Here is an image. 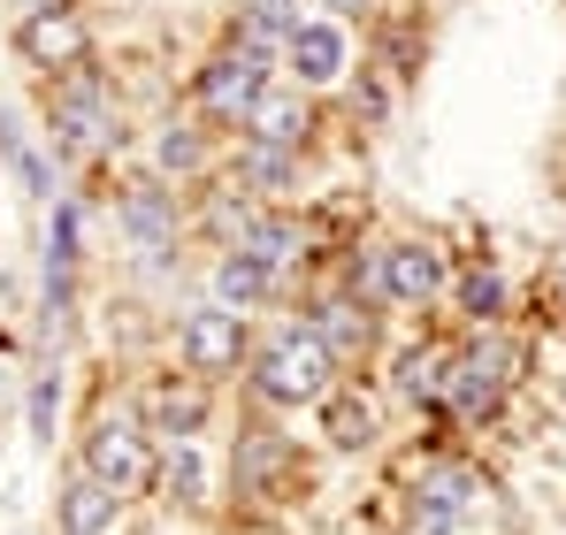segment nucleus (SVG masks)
Returning <instances> with one entry per match:
<instances>
[{
	"label": "nucleus",
	"mask_w": 566,
	"mask_h": 535,
	"mask_svg": "<svg viewBox=\"0 0 566 535\" xmlns=\"http://www.w3.org/2000/svg\"><path fill=\"white\" fill-rule=\"evenodd\" d=\"M390 528L406 535H513V505H505V482L452 444V429H437L429 444L398 451V490H390Z\"/></svg>",
	"instance_id": "obj_1"
},
{
	"label": "nucleus",
	"mask_w": 566,
	"mask_h": 535,
	"mask_svg": "<svg viewBox=\"0 0 566 535\" xmlns=\"http://www.w3.org/2000/svg\"><path fill=\"white\" fill-rule=\"evenodd\" d=\"M39 130H46V154L62 161V177H85L99 161L123 154L130 138V107H123V85L85 62L70 77H46V99H39Z\"/></svg>",
	"instance_id": "obj_2"
},
{
	"label": "nucleus",
	"mask_w": 566,
	"mask_h": 535,
	"mask_svg": "<svg viewBox=\"0 0 566 535\" xmlns=\"http://www.w3.org/2000/svg\"><path fill=\"white\" fill-rule=\"evenodd\" d=\"M222 482H230V513H245V521L298 505V490H306V444H298V429L245 406L238 429L222 437Z\"/></svg>",
	"instance_id": "obj_3"
},
{
	"label": "nucleus",
	"mask_w": 566,
	"mask_h": 535,
	"mask_svg": "<svg viewBox=\"0 0 566 535\" xmlns=\"http://www.w3.org/2000/svg\"><path fill=\"white\" fill-rule=\"evenodd\" d=\"M536 367V345L521 329H460V359H452V398H444V429L452 437H490L521 382Z\"/></svg>",
	"instance_id": "obj_4"
},
{
	"label": "nucleus",
	"mask_w": 566,
	"mask_h": 535,
	"mask_svg": "<svg viewBox=\"0 0 566 535\" xmlns=\"http://www.w3.org/2000/svg\"><path fill=\"white\" fill-rule=\"evenodd\" d=\"M337 382H345V375H337V359L322 353L291 314H276V322L253 337V359H245V375H238V398H245L253 413L298 421V413H314Z\"/></svg>",
	"instance_id": "obj_5"
},
{
	"label": "nucleus",
	"mask_w": 566,
	"mask_h": 535,
	"mask_svg": "<svg viewBox=\"0 0 566 535\" xmlns=\"http://www.w3.org/2000/svg\"><path fill=\"white\" fill-rule=\"evenodd\" d=\"M85 474L99 482H115L123 497H154V466H161V444H154V429L138 421V406H130V382H99L93 398H85V421H77V451H70Z\"/></svg>",
	"instance_id": "obj_6"
},
{
	"label": "nucleus",
	"mask_w": 566,
	"mask_h": 535,
	"mask_svg": "<svg viewBox=\"0 0 566 535\" xmlns=\"http://www.w3.org/2000/svg\"><path fill=\"white\" fill-rule=\"evenodd\" d=\"M291 322L337 359V375H376L382 353H390V314L368 306V298H353V291L329 283V275H306V283H298Z\"/></svg>",
	"instance_id": "obj_7"
},
{
	"label": "nucleus",
	"mask_w": 566,
	"mask_h": 535,
	"mask_svg": "<svg viewBox=\"0 0 566 535\" xmlns=\"http://www.w3.org/2000/svg\"><path fill=\"white\" fill-rule=\"evenodd\" d=\"M276 77H283V62H269V54H253V46H238V39L214 31V46L185 70V107L207 123V130L238 138L245 115L261 107V92L276 85Z\"/></svg>",
	"instance_id": "obj_8"
},
{
	"label": "nucleus",
	"mask_w": 566,
	"mask_h": 535,
	"mask_svg": "<svg viewBox=\"0 0 566 535\" xmlns=\"http://www.w3.org/2000/svg\"><path fill=\"white\" fill-rule=\"evenodd\" d=\"M161 337H169V359L199 375V382H214V390H230L238 375H245V359H253V322L245 314H230V306H214V298H177L169 306V322H161Z\"/></svg>",
	"instance_id": "obj_9"
},
{
	"label": "nucleus",
	"mask_w": 566,
	"mask_h": 535,
	"mask_svg": "<svg viewBox=\"0 0 566 535\" xmlns=\"http://www.w3.org/2000/svg\"><path fill=\"white\" fill-rule=\"evenodd\" d=\"M452 359H460V329H406L376 367V390L421 429H444V398H452Z\"/></svg>",
	"instance_id": "obj_10"
},
{
	"label": "nucleus",
	"mask_w": 566,
	"mask_h": 535,
	"mask_svg": "<svg viewBox=\"0 0 566 535\" xmlns=\"http://www.w3.org/2000/svg\"><path fill=\"white\" fill-rule=\"evenodd\" d=\"M452 268H460V253H452L437 230H382V314H390V322L444 314Z\"/></svg>",
	"instance_id": "obj_11"
},
{
	"label": "nucleus",
	"mask_w": 566,
	"mask_h": 535,
	"mask_svg": "<svg viewBox=\"0 0 566 535\" xmlns=\"http://www.w3.org/2000/svg\"><path fill=\"white\" fill-rule=\"evenodd\" d=\"M107 214H115V238L130 245L123 261H169V253L191 245V191L146 177V169H130V177L115 183Z\"/></svg>",
	"instance_id": "obj_12"
},
{
	"label": "nucleus",
	"mask_w": 566,
	"mask_h": 535,
	"mask_svg": "<svg viewBox=\"0 0 566 535\" xmlns=\"http://www.w3.org/2000/svg\"><path fill=\"white\" fill-rule=\"evenodd\" d=\"M130 406H138V421L154 429V444H214V421H222V390L199 382V375H185L177 359L130 375Z\"/></svg>",
	"instance_id": "obj_13"
},
{
	"label": "nucleus",
	"mask_w": 566,
	"mask_h": 535,
	"mask_svg": "<svg viewBox=\"0 0 566 535\" xmlns=\"http://www.w3.org/2000/svg\"><path fill=\"white\" fill-rule=\"evenodd\" d=\"M222 161H230V138L207 130L191 107H161L146 123V146H138V169L146 177L177 183V191H207V183L222 177Z\"/></svg>",
	"instance_id": "obj_14"
},
{
	"label": "nucleus",
	"mask_w": 566,
	"mask_h": 535,
	"mask_svg": "<svg viewBox=\"0 0 566 535\" xmlns=\"http://www.w3.org/2000/svg\"><path fill=\"white\" fill-rule=\"evenodd\" d=\"M360 62H368V39L353 23H337V15H306L298 39L283 46V77L298 92H314V99H337L360 77Z\"/></svg>",
	"instance_id": "obj_15"
},
{
	"label": "nucleus",
	"mask_w": 566,
	"mask_h": 535,
	"mask_svg": "<svg viewBox=\"0 0 566 535\" xmlns=\"http://www.w3.org/2000/svg\"><path fill=\"white\" fill-rule=\"evenodd\" d=\"M314 437L337 459H376L390 444V398L376 390V375H345L322 406H314Z\"/></svg>",
	"instance_id": "obj_16"
},
{
	"label": "nucleus",
	"mask_w": 566,
	"mask_h": 535,
	"mask_svg": "<svg viewBox=\"0 0 566 535\" xmlns=\"http://www.w3.org/2000/svg\"><path fill=\"white\" fill-rule=\"evenodd\" d=\"M154 505L177 521H222L230 513V482H222V451L214 444H161L154 466Z\"/></svg>",
	"instance_id": "obj_17"
},
{
	"label": "nucleus",
	"mask_w": 566,
	"mask_h": 535,
	"mask_svg": "<svg viewBox=\"0 0 566 535\" xmlns=\"http://www.w3.org/2000/svg\"><path fill=\"white\" fill-rule=\"evenodd\" d=\"M8 46H15V62H23V70H39V77H70V70L99 62V23L85 15V8H54V15H15Z\"/></svg>",
	"instance_id": "obj_18"
},
{
	"label": "nucleus",
	"mask_w": 566,
	"mask_h": 535,
	"mask_svg": "<svg viewBox=\"0 0 566 535\" xmlns=\"http://www.w3.org/2000/svg\"><path fill=\"white\" fill-rule=\"evenodd\" d=\"M222 177L238 183V191H253L261 207H291V214H306L322 199L314 191V154H283V146H253V138H230Z\"/></svg>",
	"instance_id": "obj_19"
},
{
	"label": "nucleus",
	"mask_w": 566,
	"mask_h": 535,
	"mask_svg": "<svg viewBox=\"0 0 566 535\" xmlns=\"http://www.w3.org/2000/svg\"><path fill=\"white\" fill-rule=\"evenodd\" d=\"M130 521H138V497L85 474L77 459L54 474V535H130Z\"/></svg>",
	"instance_id": "obj_20"
},
{
	"label": "nucleus",
	"mask_w": 566,
	"mask_h": 535,
	"mask_svg": "<svg viewBox=\"0 0 566 535\" xmlns=\"http://www.w3.org/2000/svg\"><path fill=\"white\" fill-rule=\"evenodd\" d=\"M444 314H452V329H513V314H521V291H513L505 261H497V253H460Z\"/></svg>",
	"instance_id": "obj_21"
},
{
	"label": "nucleus",
	"mask_w": 566,
	"mask_h": 535,
	"mask_svg": "<svg viewBox=\"0 0 566 535\" xmlns=\"http://www.w3.org/2000/svg\"><path fill=\"white\" fill-rule=\"evenodd\" d=\"M199 298H214V306L261 322L269 306H291V283H283L276 268H261L245 245H230V253H207V261H199Z\"/></svg>",
	"instance_id": "obj_22"
},
{
	"label": "nucleus",
	"mask_w": 566,
	"mask_h": 535,
	"mask_svg": "<svg viewBox=\"0 0 566 535\" xmlns=\"http://www.w3.org/2000/svg\"><path fill=\"white\" fill-rule=\"evenodd\" d=\"M322 130H329V99H314V92H298L291 77H276V85L261 92V107L245 115L238 138H253V146H283V154H314Z\"/></svg>",
	"instance_id": "obj_23"
},
{
	"label": "nucleus",
	"mask_w": 566,
	"mask_h": 535,
	"mask_svg": "<svg viewBox=\"0 0 566 535\" xmlns=\"http://www.w3.org/2000/svg\"><path fill=\"white\" fill-rule=\"evenodd\" d=\"M269 207L253 199V191H238L230 177H214L207 191H191V245H207V253H230V245H245L253 238V222H261Z\"/></svg>",
	"instance_id": "obj_24"
},
{
	"label": "nucleus",
	"mask_w": 566,
	"mask_h": 535,
	"mask_svg": "<svg viewBox=\"0 0 566 535\" xmlns=\"http://www.w3.org/2000/svg\"><path fill=\"white\" fill-rule=\"evenodd\" d=\"M306 15H314L306 0H230L222 39H238V46H253V54L283 62V46L298 39V23H306Z\"/></svg>",
	"instance_id": "obj_25"
},
{
	"label": "nucleus",
	"mask_w": 566,
	"mask_h": 535,
	"mask_svg": "<svg viewBox=\"0 0 566 535\" xmlns=\"http://www.w3.org/2000/svg\"><path fill=\"white\" fill-rule=\"evenodd\" d=\"M62 406H70V375L62 359H31V382H23V429H31V451H54L62 437Z\"/></svg>",
	"instance_id": "obj_26"
},
{
	"label": "nucleus",
	"mask_w": 566,
	"mask_h": 535,
	"mask_svg": "<svg viewBox=\"0 0 566 535\" xmlns=\"http://www.w3.org/2000/svg\"><path fill=\"white\" fill-rule=\"evenodd\" d=\"M337 107H345V115H353L360 130H382V123L398 115V85L382 77L376 62H360V77H353V85L337 92Z\"/></svg>",
	"instance_id": "obj_27"
},
{
	"label": "nucleus",
	"mask_w": 566,
	"mask_h": 535,
	"mask_svg": "<svg viewBox=\"0 0 566 535\" xmlns=\"http://www.w3.org/2000/svg\"><path fill=\"white\" fill-rule=\"evenodd\" d=\"M306 8H314V15H337V23H353V31H376L398 0H306Z\"/></svg>",
	"instance_id": "obj_28"
},
{
	"label": "nucleus",
	"mask_w": 566,
	"mask_h": 535,
	"mask_svg": "<svg viewBox=\"0 0 566 535\" xmlns=\"http://www.w3.org/2000/svg\"><path fill=\"white\" fill-rule=\"evenodd\" d=\"M15 15H54V8H85V0H8Z\"/></svg>",
	"instance_id": "obj_29"
},
{
	"label": "nucleus",
	"mask_w": 566,
	"mask_h": 535,
	"mask_svg": "<svg viewBox=\"0 0 566 535\" xmlns=\"http://www.w3.org/2000/svg\"><path fill=\"white\" fill-rule=\"evenodd\" d=\"M559 183H566V146H559Z\"/></svg>",
	"instance_id": "obj_30"
},
{
	"label": "nucleus",
	"mask_w": 566,
	"mask_h": 535,
	"mask_svg": "<svg viewBox=\"0 0 566 535\" xmlns=\"http://www.w3.org/2000/svg\"><path fill=\"white\" fill-rule=\"evenodd\" d=\"M382 535H406V528H382Z\"/></svg>",
	"instance_id": "obj_31"
}]
</instances>
